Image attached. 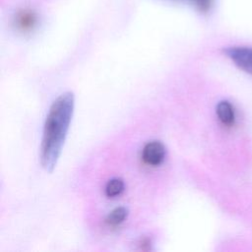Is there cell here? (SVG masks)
I'll return each instance as SVG.
<instances>
[{
	"label": "cell",
	"mask_w": 252,
	"mask_h": 252,
	"mask_svg": "<svg viewBox=\"0 0 252 252\" xmlns=\"http://www.w3.org/2000/svg\"><path fill=\"white\" fill-rule=\"evenodd\" d=\"M75 95L72 92L61 94L47 113L39 149V161L44 170L52 172L61 155L72 121Z\"/></svg>",
	"instance_id": "cell-1"
},
{
	"label": "cell",
	"mask_w": 252,
	"mask_h": 252,
	"mask_svg": "<svg viewBox=\"0 0 252 252\" xmlns=\"http://www.w3.org/2000/svg\"><path fill=\"white\" fill-rule=\"evenodd\" d=\"M224 52L239 69L252 75V47L232 46L226 48Z\"/></svg>",
	"instance_id": "cell-2"
},
{
	"label": "cell",
	"mask_w": 252,
	"mask_h": 252,
	"mask_svg": "<svg viewBox=\"0 0 252 252\" xmlns=\"http://www.w3.org/2000/svg\"><path fill=\"white\" fill-rule=\"evenodd\" d=\"M165 158V147L159 141L147 143L142 150L143 160L152 166L159 165Z\"/></svg>",
	"instance_id": "cell-3"
},
{
	"label": "cell",
	"mask_w": 252,
	"mask_h": 252,
	"mask_svg": "<svg viewBox=\"0 0 252 252\" xmlns=\"http://www.w3.org/2000/svg\"><path fill=\"white\" fill-rule=\"evenodd\" d=\"M216 113L219 120L225 126H232L235 122V110L228 100H221L217 104Z\"/></svg>",
	"instance_id": "cell-4"
},
{
	"label": "cell",
	"mask_w": 252,
	"mask_h": 252,
	"mask_svg": "<svg viewBox=\"0 0 252 252\" xmlns=\"http://www.w3.org/2000/svg\"><path fill=\"white\" fill-rule=\"evenodd\" d=\"M36 23L35 14L32 11H22L18 14L16 19V24L18 28L22 31L32 30Z\"/></svg>",
	"instance_id": "cell-5"
},
{
	"label": "cell",
	"mask_w": 252,
	"mask_h": 252,
	"mask_svg": "<svg viewBox=\"0 0 252 252\" xmlns=\"http://www.w3.org/2000/svg\"><path fill=\"white\" fill-rule=\"evenodd\" d=\"M129 210L126 207H117L113 209L105 218V222L109 225L115 226L122 223L128 217Z\"/></svg>",
	"instance_id": "cell-6"
},
{
	"label": "cell",
	"mask_w": 252,
	"mask_h": 252,
	"mask_svg": "<svg viewBox=\"0 0 252 252\" xmlns=\"http://www.w3.org/2000/svg\"><path fill=\"white\" fill-rule=\"evenodd\" d=\"M125 188V184L124 181L121 178L115 177L110 179L104 188V193L108 198H114L119 196Z\"/></svg>",
	"instance_id": "cell-7"
},
{
	"label": "cell",
	"mask_w": 252,
	"mask_h": 252,
	"mask_svg": "<svg viewBox=\"0 0 252 252\" xmlns=\"http://www.w3.org/2000/svg\"><path fill=\"white\" fill-rule=\"evenodd\" d=\"M189 3L192 5L194 8H196L198 11L202 13H206L210 11L212 5H213V0H181Z\"/></svg>",
	"instance_id": "cell-8"
}]
</instances>
